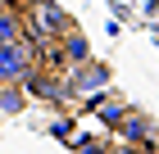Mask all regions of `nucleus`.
<instances>
[{
	"instance_id": "f257e3e1",
	"label": "nucleus",
	"mask_w": 159,
	"mask_h": 154,
	"mask_svg": "<svg viewBox=\"0 0 159 154\" xmlns=\"http://www.w3.org/2000/svg\"><path fill=\"white\" fill-rule=\"evenodd\" d=\"M18 14H23V36L32 46H55V36L68 27V18L55 0H23Z\"/></svg>"
},
{
	"instance_id": "f03ea898",
	"label": "nucleus",
	"mask_w": 159,
	"mask_h": 154,
	"mask_svg": "<svg viewBox=\"0 0 159 154\" xmlns=\"http://www.w3.org/2000/svg\"><path fill=\"white\" fill-rule=\"evenodd\" d=\"M32 68H37V50H32V41L0 46V86H23Z\"/></svg>"
},
{
	"instance_id": "7ed1b4c3",
	"label": "nucleus",
	"mask_w": 159,
	"mask_h": 154,
	"mask_svg": "<svg viewBox=\"0 0 159 154\" xmlns=\"http://www.w3.org/2000/svg\"><path fill=\"white\" fill-rule=\"evenodd\" d=\"M64 82H68V95H96L109 86V73H105V64H73V68L64 73Z\"/></svg>"
},
{
	"instance_id": "20e7f679",
	"label": "nucleus",
	"mask_w": 159,
	"mask_h": 154,
	"mask_svg": "<svg viewBox=\"0 0 159 154\" xmlns=\"http://www.w3.org/2000/svg\"><path fill=\"white\" fill-rule=\"evenodd\" d=\"M14 41H27L23 36V14L14 5H0V46H14Z\"/></svg>"
},
{
	"instance_id": "39448f33",
	"label": "nucleus",
	"mask_w": 159,
	"mask_h": 154,
	"mask_svg": "<svg viewBox=\"0 0 159 154\" xmlns=\"http://www.w3.org/2000/svg\"><path fill=\"white\" fill-rule=\"evenodd\" d=\"M0 109L5 113H23L27 109V91L23 86H0Z\"/></svg>"
},
{
	"instance_id": "423d86ee",
	"label": "nucleus",
	"mask_w": 159,
	"mask_h": 154,
	"mask_svg": "<svg viewBox=\"0 0 159 154\" xmlns=\"http://www.w3.org/2000/svg\"><path fill=\"white\" fill-rule=\"evenodd\" d=\"M100 118H105V122H127V118H132V109L118 104V100H109V104L100 109Z\"/></svg>"
},
{
	"instance_id": "0eeeda50",
	"label": "nucleus",
	"mask_w": 159,
	"mask_h": 154,
	"mask_svg": "<svg viewBox=\"0 0 159 154\" xmlns=\"http://www.w3.org/2000/svg\"><path fill=\"white\" fill-rule=\"evenodd\" d=\"M109 154H146V145H136V141H127V145H114Z\"/></svg>"
},
{
	"instance_id": "6e6552de",
	"label": "nucleus",
	"mask_w": 159,
	"mask_h": 154,
	"mask_svg": "<svg viewBox=\"0 0 159 154\" xmlns=\"http://www.w3.org/2000/svg\"><path fill=\"white\" fill-rule=\"evenodd\" d=\"M0 5H9V0H0Z\"/></svg>"
}]
</instances>
